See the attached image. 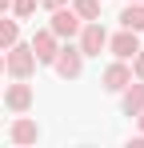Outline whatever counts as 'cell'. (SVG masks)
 I'll use <instances>...</instances> for the list:
<instances>
[{"label":"cell","instance_id":"6da1fadb","mask_svg":"<svg viewBox=\"0 0 144 148\" xmlns=\"http://www.w3.org/2000/svg\"><path fill=\"white\" fill-rule=\"evenodd\" d=\"M4 68L16 76V80H28V76L36 72V52H32V44H12V48H4Z\"/></svg>","mask_w":144,"mask_h":148},{"label":"cell","instance_id":"7a4b0ae2","mask_svg":"<svg viewBox=\"0 0 144 148\" xmlns=\"http://www.w3.org/2000/svg\"><path fill=\"white\" fill-rule=\"evenodd\" d=\"M52 68H56V76H60V80H76V76L84 72V52L76 48V44L56 48V56H52Z\"/></svg>","mask_w":144,"mask_h":148},{"label":"cell","instance_id":"3957f363","mask_svg":"<svg viewBox=\"0 0 144 148\" xmlns=\"http://www.w3.org/2000/svg\"><path fill=\"white\" fill-rule=\"evenodd\" d=\"M76 36H80V44H76V48L84 52V56H100V48H108V32H104L100 20H84Z\"/></svg>","mask_w":144,"mask_h":148},{"label":"cell","instance_id":"277c9868","mask_svg":"<svg viewBox=\"0 0 144 148\" xmlns=\"http://www.w3.org/2000/svg\"><path fill=\"white\" fill-rule=\"evenodd\" d=\"M80 24H84V20L72 12V4H60V8H52V20H48V28H52L60 40H72V36L80 32Z\"/></svg>","mask_w":144,"mask_h":148},{"label":"cell","instance_id":"5b68a950","mask_svg":"<svg viewBox=\"0 0 144 148\" xmlns=\"http://www.w3.org/2000/svg\"><path fill=\"white\" fill-rule=\"evenodd\" d=\"M108 48H112L116 60H132V56L140 52V32L124 28V32H116V36H108Z\"/></svg>","mask_w":144,"mask_h":148},{"label":"cell","instance_id":"8992f818","mask_svg":"<svg viewBox=\"0 0 144 148\" xmlns=\"http://www.w3.org/2000/svg\"><path fill=\"white\" fill-rule=\"evenodd\" d=\"M0 96H4V104L20 116V112H28L32 108V84H24V80H16V84H8V88H0Z\"/></svg>","mask_w":144,"mask_h":148},{"label":"cell","instance_id":"52a82bcc","mask_svg":"<svg viewBox=\"0 0 144 148\" xmlns=\"http://www.w3.org/2000/svg\"><path fill=\"white\" fill-rule=\"evenodd\" d=\"M56 48H60V36H56L52 28H40V32L32 36V52H36V64H52Z\"/></svg>","mask_w":144,"mask_h":148},{"label":"cell","instance_id":"ba28073f","mask_svg":"<svg viewBox=\"0 0 144 148\" xmlns=\"http://www.w3.org/2000/svg\"><path fill=\"white\" fill-rule=\"evenodd\" d=\"M120 108H124V116H136L144 108V80H128L120 88Z\"/></svg>","mask_w":144,"mask_h":148},{"label":"cell","instance_id":"9c48e42d","mask_svg":"<svg viewBox=\"0 0 144 148\" xmlns=\"http://www.w3.org/2000/svg\"><path fill=\"white\" fill-rule=\"evenodd\" d=\"M128 80H132V68H128V60H116V64H108V68H104V76H100L104 92H120Z\"/></svg>","mask_w":144,"mask_h":148},{"label":"cell","instance_id":"30bf717a","mask_svg":"<svg viewBox=\"0 0 144 148\" xmlns=\"http://www.w3.org/2000/svg\"><path fill=\"white\" fill-rule=\"evenodd\" d=\"M8 136H12V144H36V140H40V128H36V120H28L20 112V120L8 128Z\"/></svg>","mask_w":144,"mask_h":148},{"label":"cell","instance_id":"8fae6325","mask_svg":"<svg viewBox=\"0 0 144 148\" xmlns=\"http://www.w3.org/2000/svg\"><path fill=\"white\" fill-rule=\"evenodd\" d=\"M120 24L132 28V32H144V4H132V0H128V8L120 12Z\"/></svg>","mask_w":144,"mask_h":148},{"label":"cell","instance_id":"7c38bea8","mask_svg":"<svg viewBox=\"0 0 144 148\" xmlns=\"http://www.w3.org/2000/svg\"><path fill=\"white\" fill-rule=\"evenodd\" d=\"M16 40H20V24L8 20V16H0V48H12Z\"/></svg>","mask_w":144,"mask_h":148},{"label":"cell","instance_id":"4fadbf2b","mask_svg":"<svg viewBox=\"0 0 144 148\" xmlns=\"http://www.w3.org/2000/svg\"><path fill=\"white\" fill-rule=\"evenodd\" d=\"M80 20H100V0H68Z\"/></svg>","mask_w":144,"mask_h":148},{"label":"cell","instance_id":"5bb4252c","mask_svg":"<svg viewBox=\"0 0 144 148\" xmlns=\"http://www.w3.org/2000/svg\"><path fill=\"white\" fill-rule=\"evenodd\" d=\"M36 4H40V0H12V12H16V20H28V16H36Z\"/></svg>","mask_w":144,"mask_h":148},{"label":"cell","instance_id":"9a60e30c","mask_svg":"<svg viewBox=\"0 0 144 148\" xmlns=\"http://www.w3.org/2000/svg\"><path fill=\"white\" fill-rule=\"evenodd\" d=\"M132 76H136V80H144V48L132 56Z\"/></svg>","mask_w":144,"mask_h":148},{"label":"cell","instance_id":"2e32d148","mask_svg":"<svg viewBox=\"0 0 144 148\" xmlns=\"http://www.w3.org/2000/svg\"><path fill=\"white\" fill-rule=\"evenodd\" d=\"M44 8H60V4H68V0H40Z\"/></svg>","mask_w":144,"mask_h":148},{"label":"cell","instance_id":"e0dca14e","mask_svg":"<svg viewBox=\"0 0 144 148\" xmlns=\"http://www.w3.org/2000/svg\"><path fill=\"white\" fill-rule=\"evenodd\" d=\"M8 8H12V0H0V12H8Z\"/></svg>","mask_w":144,"mask_h":148},{"label":"cell","instance_id":"ac0fdd59","mask_svg":"<svg viewBox=\"0 0 144 148\" xmlns=\"http://www.w3.org/2000/svg\"><path fill=\"white\" fill-rule=\"evenodd\" d=\"M136 120H140V132H144V108H140V112H136Z\"/></svg>","mask_w":144,"mask_h":148},{"label":"cell","instance_id":"d6986e66","mask_svg":"<svg viewBox=\"0 0 144 148\" xmlns=\"http://www.w3.org/2000/svg\"><path fill=\"white\" fill-rule=\"evenodd\" d=\"M0 72H4V52H0Z\"/></svg>","mask_w":144,"mask_h":148},{"label":"cell","instance_id":"ffe728a7","mask_svg":"<svg viewBox=\"0 0 144 148\" xmlns=\"http://www.w3.org/2000/svg\"><path fill=\"white\" fill-rule=\"evenodd\" d=\"M132 4H144V0H132Z\"/></svg>","mask_w":144,"mask_h":148}]
</instances>
